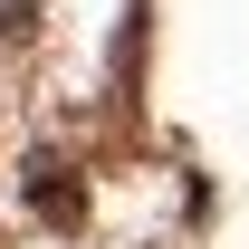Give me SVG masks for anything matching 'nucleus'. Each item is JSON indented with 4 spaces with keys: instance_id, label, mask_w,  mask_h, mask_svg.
I'll return each instance as SVG.
<instances>
[{
    "instance_id": "1",
    "label": "nucleus",
    "mask_w": 249,
    "mask_h": 249,
    "mask_svg": "<svg viewBox=\"0 0 249 249\" xmlns=\"http://www.w3.org/2000/svg\"><path fill=\"white\" fill-rule=\"evenodd\" d=\"M29 211L48 220V230H87V182H77L58 154H38L29 163Z\"/></svg>"
},
{
    "instance_id": "2",
    "label": "nucleus",
    "mask_w": 249,
    "mask_h": 249,
    "mask_svg": "<svg viewBox=\"0 0 249 249\" xmlns=\"http://www.w3.org/2000/svg\"><path fill=\"white\" fill-rule=\"evenodd\" d=\"M29 19H38V0H0V48H29Z\"/></svg>"
}]
</instances>
